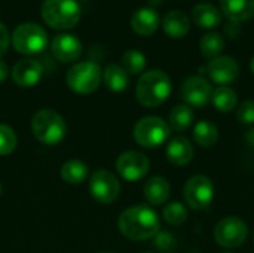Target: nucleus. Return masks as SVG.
Wrapping results in <instances>:
<instances>
[{
	"label": "nucleus",
	"instance_id": "nucleus-1",
	"mask_svg": "<svg viewBox=\"0 0 254 253\" xmlns=\"http://www.w3.org/2000/svg\"><path fill=\"white\" fill-rule=\"evenodd\" d=\"M119 231L132 242H143L159 233L161 224L158 213L149 206H134L122 212L118 219Z\"/></svg>",
	"mask_w": 254,
	"mask_h": 253
},
{
	"label": "nucleus",
	"instance_id": "nucleus-2",
	"mask_svg": "<svg viewBox=\"0 0 254 253\" xmlns=\"http://www.w3.org/2000/svg\"><path fill=\"white\" fill-rule=\"evenodd\" d=\"M171 79L162 70H149L143 73L135 86V97L144 107L161 106L171 94Z\"/></svg>",
	"mask_w": 254,
	"mask_h": 253
},
{
	"label": "nucleus",
	"instance_id": "nucleus-3",
	"mask_svg": "<svg viewBox=\"0 0 254 253\" xmlns=\"http://www.w3.org/2000/svg\"><path fill=\"white\" fill-rule=\"evenodd\" d=\"M31 131L40 143L55 146L64 140L67 134V125L63 116L55 110L40 109L31 119Z\"/></svg>",
	"mask_w": 254,
	"mask_h": 253
},
{
	"label": "nucleus",
	"instance_id": "nucleus-4",
	"mask_svg": "<svg viewBox=\"0 0 254 253\" xmlns=\"http://www.w3.org/2000/svg\"><path fill=\"white\" fill-rule=\"evenodd\" d=\"M40 12L45 22L57 30H68L80 18V6L76 0H45Z\"/></svg>",
	"mask_w": 254,
	"mask_h": 253
},
{
	"label": "nucleus",
	"instance_id": "nucleus-5",
	"mask_svg": "<svg viewBox=\"0 0 254 253\" xmlns=\"http://www.w3.org/2000/svg\"><path fill=\"white\" fill-rule=\"evenodd\" d=\"M67 85L77 94L94 92L103 79V72L95 61H80L67 72Z\"/></svg>",
	"mask_w": 254,
	"mask_h": 253
},
{
	"label": "nucleus",
	"instance_id": "nucleus-6",
	"mask_svg": "<svg viewBox=\"0 0 254 253\" xmlns=\"http://www.w3.org/2000/svg\"><path fill=\"white\" fill-rule=\"evenodd\" d=\"M12 45L19 54L34 55L48 46V33L36 22H24L13 30Z\"/></svg>",
	"mask_w": 254,
	"mask_h": 253
},
{
	"label": "nucleus",
	"instance_id": "nucleus-7",
	"mask_svg": "<svg viewBox=\"0 0 254 253\" xmlns=\"http://www.w3.org/2000/svg\"><path fill=\"white\" fill-rule=\"evenodd\" d=\"M170 134V125L159 116H144L134 127L135 142L147 149H153L164 145Z\"/></svg>",
	"mask_w": 254,
	"mask_h": 253
},
{
	"label": "nucleus",
	"instance_id": "nucleus-8",
	"mask_svg": "<svg viewBox=\"0 0 254 253\" xmlns=\"http://www.w3.org/2000/svg\"><path fill=\"white\" fill-rule=\"evenodd\" d=\"M214 197V185L204 174L192 176L183 189V198L192 210H205L210 207Z\"/></svg>",
	"mask_w": 254,
	"mask_h": 253
},
{
	"label": "nucleus",
	"instance_id": "nucleus-9",
	"mask_svg": "<svg viewBox=\"0 0 254 253\" xmlns=\"http://www.w3.org/2000/svg\"><path fill=\"white\" fill-rule=\"evenodd\" d=\"M249 236L247 224L238 216H226L217 222L214 228V239L217 245L226 249H235L244 245Z\"/></svg>",
	"mask_w": 254,
	"mask_h": 253
},
{
	"label": "nucleus",
	"instance_id": "nucleus-10",
	"mask_svg": "<svg viewBox=\"0 0 254 253\" xmlns=\"http://www.w3.org/2000/svg\"><path fill=\"white\" fill-rule=\"evenodd\" d=\"M89 192L94 200H97L101 204H110L113 203L121 192V185L118 177L107 171V170H98L91 176L89 180Z\"/></svg>",
	"mask_w": 254,
	"mask_h": 253
},
{
	"label": "nucleus",
	"instance_id": "nucleus-11",
	"mask_svg": "<svg viewBox=\"0 0 254 253\" xmlns=\"http://www.w3.org/2000/svg\"><path fill=\"white\" fill-rule=\"evenodd\" d=\"M116 170L122 179L128 182H137L149 173L150 161L141 152L128 151L119 155V158L116 160Z\"/></svg>",
	"mask_w": 254,
	"mask_h": 253
},
{
	"label": "nucleus",
	"instance_id": "nucleus-12",
	"mask_svg": "<svg viewBox=\"0 0 254 253\" xmlns=\"http://www.w3.org/2000/svg\"><path fill=\"white\" fill-rule=\"evenodd\" d=\"M213 95L211 84L202 76H190L182 85V98L190 107H204Z\"/></svg>",
	"mask_w": 254,
	"mask_h": 253
},
{
	"label": "nucleus",
	"instance_id": "nucleus-13",
	"mask_svg": "<svg viewBox=\"0 0 254 253\" xmlns=\"http://www.w3.org/2000/svg\"><path fill=\"white\" fill-rule=\"evenodd\" d=\"M205 72L214 84H217L219 86H223V85L234 82L238 78L240 64L232 57L220 55V57L210 60V63L205 66Z\"/></svg>",
	"mask_w": 254,
	"mask_h": 253
},
{
	"label": "nucleus",
	"instance_id": "nucleus-14",
	"mask_svg": "<svg viewBox=\"0 0 254 253\" xmlns=\"http://www.w3.org/2000/svg\"><path fill=\"white\" fill-rule=\"evenodd\" d=\"M51 51L54 57L63 63L76 61L82 54V43L79 37L70 33H60L51 42Z\"/></svg>",
	"mask_w": 254,
	"mask_h": 253
},
{
	"label": "nucleus",
	"instance_id": "nucleus-15",
	"mask_svg": "<svg viewBox=\"0 0 254 253\" xmlns=\"http://www.w3.org/2000/svg\"><path fill=\"white\" fill-rule=\"evenodd\" d=\"M43 66L40 61L33 58L19 60L12 69V79L22 88L34 86L43 76Z\"/></svg>",
	"mask_w": 254,
	"mask_h": 253
},
{
	"label": "nucleus",
	"instance_id": "nucleus-16",
	"mask_svg": "<svg viewBox=\"0 0 254 253\" xmlns=\"http://www.w3.org/2000/svg\"><path fill=\"white\" fill-rule=\"evenodd\" d=\"M161 24V16L156 9L144 6L137 9L131 16V27L137 34L150 36L153 34Z\"/></svg>",
	"mask_w": 254,
	"mask_h": 253
},
{
	"label": "nucleus",
	"instance_id": "nucleus-17",
	"mask_svg": "<svg viewBox=\"0 0 254 253\" xmlns=\"http://www.w3.org/2000/svg\"><path fill=\"white\" fill-rule=\"evenodd\" d=\"M165 154H167L168 161L173 166L182 167V166H186V164H189L192 161V158H193V146L186 137L177 136V137H173L168 142Z\"/></svg>",
	"mask_w": 254,
	"mask_h": 253
},
{
	"label": "nucleus",
	"instance_id": "nucleus-18",
	"mask_svg": "<svg viewBox=\"0 0 254 253\" xmlns=\"http://www.w3.org/2000/svg\"><path fill=\"white\" fill-rule=\"evenodd\" d=\"M222 13L234 22L249 21L254 16V0H220Z\"/></svg>",
	"mask_w": 254,
	"mask_h": 253
},
{
	"label": "nucleus",
	"instance_id": "nucleus-19",
	"mask_svg": "<svg viewBox=\"0 0 254 253\" xmlns=\"http://www.w3.org/2000/svg\"><path fill=\"white\" fill-rule=\"evenodd\" d=\"M162 28L167 36L173 39H180L189 33L190 19L183 10H170L162 19Z\"/></svg>",
	"mask_w": 254,
	"mask_h": 253
},
{
	"label": "nucleus",
	"instance_id": "nucleus-20",
	"mask_svg": "<svg viewBox=\"0 0 254 253\" xmlns=\"http://www.w3.org/2000/svg\"><path fill=\"white\" fill-rule=\"evenodd\" d=\"M170 192H171V186H170L168 180L161 176L150 177L144 183V188H143V194L152 206L164 204L168 200Z\"/></svg>",
	"mask_w": 254,
	"mask_h": 253
},
{
	"label": "nucleus",
	"instance_id": "nucleus-21",
	"mask_svg": "<svg viewBox=\"0 0 254 253\" xmlns=\"http://www.w3.org/2000/svg\"><path fill=\"white\" fill-rule=\"evenodd\" d=\"M192 19L201 28H216L222 22V15L216 6L199 3L192 10Z\"/></svg>",
	"mask_w": 254,
	"mask_h": 253
},
{
	"label": "nucleus",
	"instance_id": "nucleus-22",
	"mask_svg": "<svg viewBox=\"0 0 254 253\" xmlns=\"http://www.w3.org/2000/svg\"><path fill=\"white\" fill-rule=\"evenodd\" d=\"M104 85L113 92H122L128 88L129 75L118 64H109L103 72Z\"/></svg>",
	"mask_w": 254,
	"mask_h": 253
},
{
	"label": "nucleus",
	"instance_id": "nucleus-23",
	"mask_svg": "<svg viewBox=\"0 0 254 253\" xmlns=\"http://www.w3.org/2000/svg\"><path fill=\"white\" fill-rule=\"evenodd\" d=\"M193 140L201 148H211L219 140V130L211 121L202 119L193 127Z\"/></svg>",
	"mask_w": 254,
	"mask_h": 253
},
{
	"label": "nucleus",
	"instance_id": "nucleus-24",
	"mask_svg": "<svg viewBox=\"0 0 254 253\" xmlns=\"http://www.w3.org/2000/svg\"><path fill=\"white\" fill-rule=\"evenodd\" d=\"M211 101H213L214 107L219 112L228 113V112H232L237 107L238 95L231 86L223 85V86H217L216 89H213Z\"/></svg>",
	"mask_w": 254,
	"mask_h": 253
},
{
	"label": "nucleus",
	"instance_id": "nucleus-25",
	"mask_svg": "<svg viewBox=\"0 0 254 253\" xmlns=\"http://www.w3.org/2000/svg\"><path fill=\"white\" fill-rule=\"evenodd\" d=\"M195 119V113L193 109L188 104H177L176 107H173V110L170 112L168 121H170V128L176 130V131H185L188 130Z\"/></svg>",
	"mask_w": 254,
	"mask_h": 253
},
{
	"label": "nucleus",
	"instance_id": "nucleus-26",
	"mask_svg": "<svg viewBox=\"0 0 254 253\" xmlns=\"http://www.w3.org/2000/svg\"><path fill=\"white\" fill-rule=\"evenodd\" d=\"M199 49H201V54L205 58L213 60L216 57H220V54L225 49V39L217 31H208V33H205L201 37V40H199Z\"/></svg>",
	"mask_w": 254,
	"mask_h": 253
},
{
	"label": "nucleus",
	"instance_id": "nucleus-27",
	"mask_svg": "<svg viewBox=\"0 0 254 253\" xmlns=\"http://www.w3.org/2000/svg\"><path fill=\"white\" fill-rule=\"evenodd\" d=\"M88 166L79 160H70L61 167V177L64 182L71 185H79L88 177Z\"/></svg>",
	"mask_w": 254,
	"mask_h": 253
},
{
	"label": "nucleus",
	"instance_id": "nucleus-28",
	"mask_svg": "<svg viewBox=\"0 0 254 253\" xmlns=\"http://www.w3.org/2000/svg\"><path fill=\"white\" fill-rule=\"evenodd\" d=\"M121 67L128 75H140L146 67V57L137 49H128L121 60Z\"/></svg>",
	"mask_w": 254,
	"mask_h": 253
},
{
	"label": "nucleus",
	"instance_id": "nucleus-29",
	"mask_svg": "<svg viewBox=\"0 0 254 253\" xmlns=\"http://www.w3.org/2000/svg\"><path fill=\"white\" fill-rule=\"evenodd\" d=\"M162 216H164L167 224L179 227L183 222H186V219H188V209L180 201H173V203H170V204H167L164 207Z\"/></svg>",
	"mask_w": 254,
	"mask_h": 253
},
{
	"label": "nucleus",
	"instance_id": "nucleus-30",
	"mask_svg": "<svg viewBox=\"0 0 254 253\" xmlns=\"http://www.w3.org/2000/svg\"><path fill=\"white\" fill-rule=\"evenodd\" d=\"M18 139L15 131L4 124H0V157L12 154L16 148Z\"/></svg>",
	"mask_w": 254,
	"mask_h": 253
},
{
	"label": "nucleus",
	"instance_id": "nucleus-31",
	"mask_svg": "<svg viewBox=\"0 0 254 253\" xmlns=\"http://www.w3.org/2000/svg\"><path fill=\"white\" fill-rule=\"evenodd\" d=\"M237 119L243 125H252L254 124V101L246 100L241 103V106L237 110Z\"/></svg>",
	"mask_w": 254,
	"mask_h": 253
},
{
	"label": "nucleus",
	"instance_id": "nucleus-32",
	"mask_svg": "<svg viewBox=\"0 0 254 253\" xmlns=\"http://www.w3.org/2000/svg\"><path fill=\"white\" fill-rule=\"evenodd\" d=\"M174 245V239L168 234V233H158L156 237V246L162 251H170Z\"/></svg>",
	"mask_w": 254,
	"mask_h": 253
},
{
	"label": "nucleus",
	"instance_id": "nucleus-33",
	"mask_svg": "<svg viewBox=\"0 0 254 253\" xmlns=\"http://www.w3.org/2000/svg\"><path fill=\"white\" fill-rule=\"evenodd\" d=\"M9 42H10V34L9 30L6 28L4 24L0 22V57L7 51L9 48Z\"/></svg>",
	"mask_w": 254,
	"mask_h": 253
},
{
	"label": "nucleus",
	"instance_id": "nucleus-34",
	"mask_svg": "<svg viewBox=\"0 0 254 253\" xmlns=\"http://www.w3.org/2000/svg\"><path fill=\"white\" fill-rule=\"evenodd\" d=\"M240 22H234V21H229V24L226 25V34L232 39H235L238 34H240Z\"/></svg>",
	"mask_w": 254,
	"mask_h": 253
},
{
	"label": "nucleus",
	"instance_id": "nucleus-35",
	"mask_svg": "<svg viewBox=\"0 0 254 253\" xmlns=\"http://www.w3.org/2000/svg\"><path fill=\"white\" fill-rule=\"evenodd\" d=\"M7 75H9V67L4 61L0 60V84H3L6 79H7Z\"/></svg>",
	"mask_w": 254,
	"mask_h": 253
},
{
	"label": "nucleus",
	"instance_id": "nucleus-36",
	"mask_svg": "<svg viewBox=\"0 0 254 253\" xmlns=\"http://www.w3.org/2000/svg\"><path fill=\"white\" fill-rule=\"evenodd\" d=\"M246 142L249 143L250 148H254V127L252 130H249V133L246 134Z\"/></svg>",
	"mask_w": 254,
	"mask_h": 253
},
{
	"label": "nucleus",
	"instance_id": "nucleus-37",
	"mask_svg": "<svg viewBox=\"0 0 254 253\" xmlns=\"http://www.w3.org/2000/svg\"><path fill=\"white\" fill-rule=\"evenodd\" d=\"M162 1H164V0H147L149 6H150V7H153V9H155L156 6H159V4H161Z\"/></svg>",
	"mask_w": 254,
	"mask_h": 253
},
{
	"label": "nucleus",
	"instance_id": "nucleus-38",
	"mask_svg": "<svg viewBox=\"0 0 254 253\" xmlns=\"http://www.w3.org/2000/svg\"><path fill=\"white\" fill-rule=\"evenodd\" d=\"M250 70H252V73L254 75V57L252 58V61H250Z\"/></svg>",
	"mask_w": 254,
	"mask_h": 253
},
{
	"label": "nucleus",
	"instance_id": "nucleus-39",
	"mask_svg": "<svg viewBox=\"0 0 254 253\" xmlns=\"http://www.w3.org/2000/svg\"><path fill=\"white\" fill-rule=\"evenodd\" d=\"M0 192H1V185H0Z\"/></svg>",
	"mask_w": 254,
	"mask_h": 253
},
{
	"label": "nucleus",
	"instance_id": "nucleus-40",
	"mask_svg": "<svg viewBox=\"0 0 254 253\" xmlns=\"http://www.w3.org/2000/svg\"><path fill=\"white\" fill-rule=\"evenodd\" d=\"M101 253H112V252H101Z\"/></svg>",
	"mask_w": 254,
	"mask_h": 253
},
{
	"label": "nucleus",
	"instance_id": "nucleus-41",
	"mask_svg": "<svg viewBox=\"0 0 254 253\" xmlns=\"http://www.w3.org/2000/svg\"><path fill=\"white\" fill-rule=\"evenodd\" d=\"M225 253H232V252H225Z\"/></svg>",
	"mask_w": 254,
	"mask_h": 253
}]
</instances>
